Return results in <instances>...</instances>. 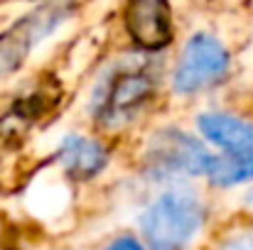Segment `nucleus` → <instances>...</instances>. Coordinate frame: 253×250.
I'll return each instance as SVG.
<instances>
[{"instance_id": "1", "label": "nucleus", "mask_w": 253, "mask_h": 250, "mask_svg": "<svg viewBox=\"0 0 253 250\" xmlns=\"http://www.w3.org/2000/svg\"><path fill=\"white\" fill-rule=\"evenodd\" d=\"M165 54L123 47L98 59L84 93L86 128L118 143L145 130L168 96Z\"/></svg>"}, {"instance_id": "2", "label": "nucleus", "mask_w": 253, "mask_h": 250, "mask_svg": "<svg viewBox=\"0 0 253 250\" xmlns=\"http://www.w3.org/2000/svg\"><path fill=\"white\" fill-rule=\"evenodd\" d=\"M214 155L216 152L194 128L189 130L177 123H150L138 133L133 167L145 181L163 186L172 181L204 179Z\"/></svg>"}, {"instance_id": "3", "label": "nucleus", "mask_w": 253, "mask_h": 250, "mask_svg": "<svg viewBox=\"0 0 253 250\" xmlns=\"http://www.w3.org/2000/svg\"><path fill=\"white\" fill-rule=\"evenodd\" d=\"M207 216V201L189 181L163 184L138 214L140 238L150 250H187L199 238Z\"/></svg>"}, {"instance_id": "4", "label": "nucleus", "mask_w": 253, "mask_h": 250, "mask_svg": "<svg viewBox=\"0 0 253 250\" xmlns=\"http://www.w3.org/2000/svg\"><path fill=\"white\" fill-rule=\"evenodd\" d=\"M82 0H37L0 30V83L25 71L30 59L77 15Z\"/></svg>"}, {"instance_id": "5", "label": "nucleus", "mask_w": 253, "mask_h": 250, "mask_svg": "<svg viewBox=\"0 0 253 250\" xmlns=\"http://www.w3.org/2000/svg\"><path fill=\"white\" fill-rule=\"evenodd\" d=\"M231 64V52L216 32L194 30L179 42L169 62L168 96L177 101L204 96L229 79Z\"/></svg>"}, {"instance_id": "6", "label": "nucleus", "mask_w": 253, "mask_h": 250, "mask_svg": "<svg viewBox=\"0 0 253 250\" xmlns=\"http://www.w3.org/2000/svg\"><path fill=\"white\" fill-rule=\"evenodd\" d=\"M113 155H116V143L98 135L91 128H72L64 130L52 152H49V165L54 167L64 181L72 184H93L96 179H101L108 167L113 165Z\"/></svg>"}, {"instance_id": "7", "label": "nucleus", "mask_w": 253, "mask_h": 250, "mask_svg": "<svg viewBox=\"0 0 253 250\" xmlns=\"http://www.w3.org/2000/svg\"><path fill=\"white\" fill-rule=\"evenodd\" d=\"M118 25L126 44L140 52L168 54L177 42L172 0H121Z\"/></svg>"}, {"instance_id": "8", "label": "nucleus", "mask_w": 253, "mask_h": 250, "mask_svg": "<svg viewBox=\"0 0 253 250\" xmlns=\"http://www.w3.org/2000/svg\"><path fill=\"white\" fill-rule=\"evenodd\" d=\"M204 181L214 189H234L241 184H253V155L216 152Z\"/></svg>"}, {"instance_id": "9", "label": "nucleus", "mask_w": 253, "mask_h": 250, "mask_svg": "<svg viewBox=\"0 0 253 250\" xmlns=\"http://www.w3.org/2000/svg\"><path fill=\"white\" fill-rule=\"evenodd\" d=\"M219 250H253V231H241V233H234L229 236Z\"/></svg>"}, {"instance_id": "10", "label": "nucleus", "mask_w": 253, "mask_h": 250, "mask_svg": "<svg viewBox=\"0 0 253 250\" xmlns=\"http://www.w3.org/2000/svg\"><path fill=\"white\" fill-rule=\"evenodd\" d=\"M103 250H145V243L138 241L135 236H118V238H113Z\"/></svg>"}, {"instance_id": "11", "label": "nucleus", "mask_w": 253, "mask_h": 250, "mask_svg": "<svg viewBox=\"0 0 253 250\" xmlns=\"http://www.w3.org/2000/svg\"><path fill=\"white\" fill-rule=\"evenodd\" d=\"M244 204H246V206L253 211V184L246 189V194H244Z\"/></svg>"}, {"instance_id": "12", "label": "nucleus", "mask_w": 253, "mask_h": 250, "mask_svg": "<svg viewBox=\"0 0 253 250\" xmlns=\"http://www.w3.org/2000/svg\"><path fill=\"white\" fill-rule=\"evenodd\" d=\"M5 2H17V0H0V5H5ZM27 2H37V0H27Z\"/></svg>"}, {"instance_id": "13", "label": "nucleus", "mask_w": 253, "mask_h": 250, "mask_svg": "<svg viewBox=\"0 0 253 250\" xmlns=\"http://www.w3.org/2000/svg\"><path fill=\"white\" fill-rule=\"evenodd\" d=\"M0 167H2V165H0ZM0 181H2V177H0Z\"/></svg>"}]
</instances>
